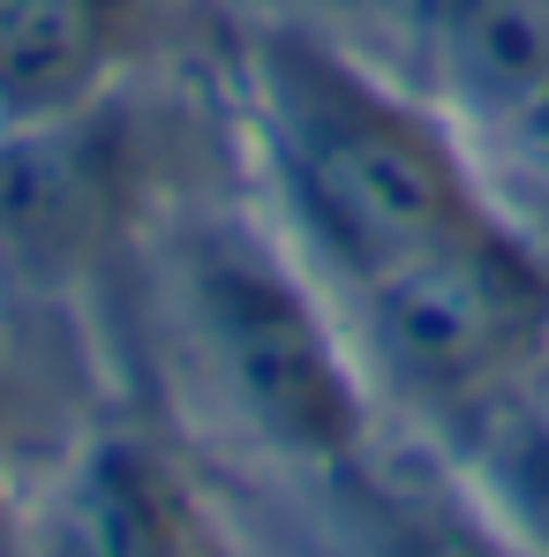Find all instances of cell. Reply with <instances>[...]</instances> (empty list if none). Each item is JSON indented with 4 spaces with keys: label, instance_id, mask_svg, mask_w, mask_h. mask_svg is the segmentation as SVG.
<instances>
[{
    "label": "cell",
    "instance_id": "8fae6325",
    "mask_svg": "<svg viewBox=\"0 0 549 557\" xmlns=\"http://www.w3.org/2000/svg\"><path fill=\"white\" fill-rule=\"evenodd\" d=\"M535 399L549 407V339H542V370H535Z\"/></svg>",
    "mask_w": 549,
    "mask_h": 557
},
{
    "label": "cell",
    "instance_id": "9c48e42d",
    "mask_svg": "<svg viewBox=\"0 0 549 557\" xmlns=\"http://www.w3.org/2000/svg\"><path fill=\"white\" fill-rule=\"evenodd\" d=\"M504 136H512V144H520V151H527V159H535V166L549 174V91L535 98V106H527V113H520Z\"/></svg>",
    "mask_w": 549,
    "mask_h": 557
},
{
    "label": "cell",
    "instance_id": "52a82bcc",
    "mask_svg": "<svg viewBox=\"0 0 549 557\" xmlns=\"http://www.w3.org/2000/svg\"><path fill=\"white\" fill-rule=\"evenodd\" d=\"M128 38V0H0V128L76 121Z\"/></svg>",
    "mask_w": 549,
    "mask_h": 557
},
{
    "label": "cell",
    "instance_id": "3957f363",
    "mask_svg": "<svg viewBox=\"0 0 549 557\" xmlns=\"http://www.w3.org/2000/svg\"><path fill=\"white\" fill-rule=\"evenodd\" d=\"M347 301L362 370L437 422H489L497 407L535 392L549 339V264L497 211L376 272Z\"/></svg>",
    "mask_w": 549,
    "mask_h": 557
},
{
    "label": "cell",
    "instance_id": "7a4b0ae2",
    "mask_svg": "<svg viewBox=\"0 0 549 557\" xmlns=\"http://www.w3.org/2000/svg\"><path fill=\"white\" fill-rule=\"evenodd\" d=\"M182 317L234 422L272 460L347 474L369 453V370L316 286L249 226L182 242Z\"/></svg>",
    "mask_w": 549,
    "mask_h": 557
},
{
    "label": "cell",
    "instance_id": "ba28073f",
    "mask_svg": "<svg viewBox=\"0 0 549 557\" xmlns=\"http://www.w3.org/2000/svg\"><path fill=\"white\" fill-rule=\"evenodd\" d=\"M376 550L384 557H527L504 528H489L466 497H437V490L376 497Z\"/></svg>",
    "mask_w": 549,
    "mask_h": 557
},
{
    "label": "cell",
    "instance_id": "6da1fadb",
    "mask_svg": "<svg viewBox=\"0 0 549 557\" xmlns=\"http://www.w3.org/2000/svg\"><path fill=\"white\" fill-rule=\"evenodd\" d=\"M249 106L294 234L347 294L489 211L445 113L309 23L249 38Z\"/></svg>",
    "mask_w": 549,
    "mask_h": 557
},
{
    "label": "cell",
    "instance_id": "5b68a950",
    "mask_svg": "<svg viewBox=\"0 0 549 557\" xmlns=\"http://www.w3.org/2000/svg\"><path fill=\"white\" fill-rule=\"evenodd\" d=\"M30 557H196L174 467L144 437H91L53 474Z\"/></svg>",
    "mask_w": 549,
    "mask_h": 557
},
{
    "label": "cell",
    "instance_id": "30bf717a",
    "mask_svg": "<svg viewBox=\"0 0 549 557\" xmlns=\"http://www.w3.org/2000/svg\"><path fill=\"white\" fill-rule=\"evenodd\" d=\"M0 557H30V535L15 528V512H8V497H0Z\"/></svg>",
    "mask_w": 549,
    "mask_h": 557
},
{
    "label": "cell",
    "instance_id": "8992f818",
    "mask_svg": "<svg viewBox=\"0 0 549 557\" xmlns=\"http://www.w3.org/2000/svg\"><path fill=\"white\" fill-rule=\"evenodd\" d=\"M399 15L459 113L512 128L549 91V0H399Z\"/></svg>",
    "mask_w": 549,
    "mask_h": 557
},
{
    "label": "cell",
    "instance_id": "277c9868",
    "mask_svg": "<svg viewBox=\"0 0 549 557\" xmlns=\"http://www.w3.org/2000/svg\"><path fill=\"white\" fill-rule=\"evenodd\" d=\"M113 226V159L76 121L0 128V286L68 294Z\"/></svg>",
    "mask_w": 549,
    "mask_h": 557
}]
</instances>
